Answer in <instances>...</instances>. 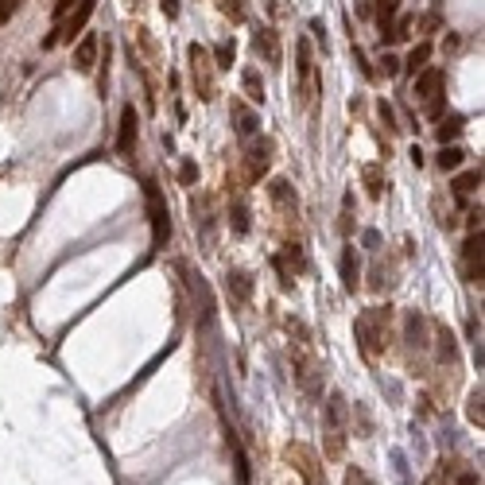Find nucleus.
Returning <instances> with one entry per match:
<instances>
[{"label": "nucleus", "mask_w": 485, "mask_h": 485, "mask_svg": "<svg viewBox=\"0 0 485 485\" xmlns=\"http://www.w3.org/2000/svg\"><path fill=\"white\" fill-rule=\"evenodd\" d=\"M346 431H350V404H346L342 392H330L327 404H322V439H327V458L338 462L346 451Z\"/></svg>", "instance_id": "1"}, {"label": "nucleus", "mask_w": 485, "mask_h": 485, "mask_svg": "<svg viewBox=\"0 0 485 485\" xmlns=\"http://www.w3.org/2000/svg\"><path fill=\"white\" fill-rule=\"evenodd\" d=\"M353 334H357V346H361V357L365 361H376L388 346V307H369L357 315L353 322Z\"/></svg>", "instance_id": "2"}, {"label": "nucleus", "mask_w": 485, "mask_h": 485, "mask_svg": "<svg viewBox=\"0 0 485 485\" xmlns=\"http://www.w3.org/2000/svg\"><path fill=\"white\" fill-rule=\"evenodd\" d=\"M446 74L439 67H423L416 74V101L423 105V113L427 117H443V105H446Z\"/></svg>", "instance_id": "3"}, {"label": "nucleus", "mask_w": 485, "mask_h": 485, "mask_svg": "<svg viewBox=\"0 0 485 485\" xmlns=\"http://www.w3.org/2000/svg\"><path fill=\"white\" fill-rule=\"evenodd\" d=\"M144 198H148V214H151V249H168L171 241V210L163 202L156 179H144Z\"/></svg>", "instance_id": "4"}, {"label": "nucleus", "mask_w": 485, "mask_h": 485, "mask_svg": "<svg viewBox=\"0 0 485 485\" xmlns=\"http://www.w3.org/2000/svg\"><path fill=\"white\" fill-rule=\"evenodd\" d=\"M292 369H295V385L303 388V396H307V400H322V365H318V357L307 350V342H295Z\"/></svg>", "instance_id": "5"}, {"label": "nucleus", "mask_w": 485, "mask_h": 485, "mask_svg": "<svg viewBox=\"0 0 485 485\" xmlns=\"http://www.w3.org/2000/svg\"><path fill=\"white\" fill-rule=\"evenodd\" d=\"M186 67H191V86L202 101H214L218 93V82H214V59H210V50L202 43H191L186 47Z\"/></svg>", "instance_id": "6"}, {"label": "nucleus", "mask_w": 485, "mask_h": 485, "mask_svg": "<svg viewBox=\"0 0 485 485\" xmlns=\"http://www.w3.org/2000/svg\"><path fill=\"white\" fill-rule=\"evenodd\" d=\"M93 8H97V0H78L74 8L62 16V24H59V32H50L47 39H43V47H55V43H74L78 35L86 32V24H90V16H93Z\"/></svg>", "instance_id": "7"}, {"label": "nucleus", "mask_w": 485, "mask_h": 485, "mask_svg": "<svg viewBox=\"0 0 485 485\" xmlns=\"http://www.w3.org/2000/svg\"><path fill=\"white\" fill-rule=\"evenodd\" d=\"M295 74H299V101L310 105L318 93V82H315V59H310V43L299 39L295 43Z\"/></svg>", "instance_id": "8"}, {"label": "nucleus", "mask_w": 485, "mask_h": 485, "mask_svg": "<svg viewBox=\"0 0 485 485\" xmlns=\"http://www.w3.org/2000/svg\"><path fill=\"white\" fill-rule=\"evenodd\" d=\"M481 229H474V233L466 237V241H462V276L470 280V284H477L481 287V260H485V252H481Z\"/></svg>", "instance_id": "9"}, {"label": "nucleus", "mask_w": 485, "mask_h": 485, "mask_svg": "<svg viewBox=\"0 0 485 485\" xmlns=\"http://www.w3.org/2000/svg\"><path fill=\"white\" fill-rule=\"evenodd\" d=\"M268 163H272V140L260 136V140H252L249 151H245V179H249V183H260V179L268 175Z\"/></svg>", "instance_id": "10"}, {"label": "nucleus", "mask_w": 485, "mask_h": 485, "mask_svg": "<svg viewBox=\"0 0 485 485\" xmlns=\"http://www.w3.org/2000/svg\"><path fill=\"white\" fill-rule=\"evenodd\" d=\"M427 330H431V322H427L419 310H408V318H404V342H408L411 357H423V353H427V346H431Z\"/></svg>", "instance_id": "11"}, {"label": "nucleus", "mask_w": 485, "mask_h": 485, "mask_svg": "<svg viewBox=\"0 0 485 485\" xmlns=\"http://www.w3.org/2000/svg\"><path fill=\"white\" fill-rule=\"evenodd\" d=\"M252 50H257V55L268 62V67H280V62H284L280 35H276V27H268V24H260L257 32H252Z\"/></svg>", "instance_id": "12"}, {"label": "nucleus", "mask_w": 485, "mask_h": 485, "mask_svg": "<svg viewBox=\"0 0 485 485\" xmlns=\"http://www.w3.org/2000/svg\"><path fill=\"white\" fill-rule=\"evenodd\" d=\"M268 198L276 202V210L284 214V218H299V194H295V186L287 183V179H272L268 183Z\"/></svg>", "instance_id": "13"}, {"label": "nucleus", "mask_w": 485, "mask_h": 485, "mask_svg": "<svg viewBox=\"0 0 485 485\" xmlns=\"http://www.w3.org/2000/svg\"><path fill=\"white\" fill-rule=\"evenodd\" d=\"M136 136H140V117H136V105L128 101L125 109H121V128H117V151L132 156L136 148Z\"/></svg>", "instance_id": "14"}, {"label": "nucleus", "mask_w": 485, "mask_h": 485, "mask_svg": "<svg viewBox=\"0 0 485 485\" xmlns=\"http://www.w3.org/2000/svg\"><path fill=\"white\" fill-rule=\"evenodd\" d=\"M191 214H194V229H202V241L214 245V198L210 194H198V198H191Z\"/></svg>", "instance_id": "15"}, {"label": "nucleus", "mask_w": 485, "mask_h": 485, "mask_svg": "<svg viewBox=\"0 0 485 485\" xmlns=\"http://www.w3.org/2000/svg\"><path fill=\"white\" fill-rule=\"evenodd\" d=\"M229 117H233V128H237V136H245V140H252V136L260 132V117L245 105V101H229Z\"/></svg>", "instance_id": "16"}, {"label": "nucleus", "mask_w": 485, "mask_h": 485, "mask_svg": "<svg viewBox=\"0 0 485 485\" xmlns=\"http://www.w3.org/2000/svg\"><path fill=\"white\" fill-rule=\"evenodd\" d=\"M338 268H342V287L353 295V292L361 287V257H357V249H353L350 241H346V249H342V260H338Z\"/></svg>", "instance_id": "17"}, {"label": "nucleus", "mask_w": 485, "mask_h": 485, "mask_svg": "<svg viewBox=\"0 0 485 485\" xmlns=\"http://www.w3.org/2000/svg\"><path fill=\"white\" fill-rule=\"evenodd\" d=\"M226 292H229V299H233L237 307H245V303L252 299V276L245 272V268H229L226 272Z\"/></svg>", "instance_id": "18"}, {"label": "nucleus", "mask_w": 485, "mask_h": 485, "mask_svg": "<svg viewBox=\"0 0 485 485\" xmlns=\"http://www.w3.org/2000/svg\"><path fill=\"white\" fill-rule=\"evenodd\" d=\"M97 50H101V39L93 32H82V39H78V47H74V70L90 74L93 62H97Z\"/></svg>", "instance_id": "19"}, {"label": "nucleus", "mask_w": 485, "mask_h": 485, "mask_svg": "<svg viewBox=\"0 0 485 485\" xmlns=\"http://www.w3.org/2000/svg\"><path fill=\"white\" fill-rule=\"evenodd\" d=\"M427 62H431V43H427V39H419L416 47L408 50V59H400V70H404V74H411V78H416L419 70L427 67Z\"/></svg>", "instance_id": "20"}, {"label": "nucleus", "mask_w": 485, "mask_h": 485, "mask_svg": "<svg viewBox=\"0 0 485 485\" xmlns=\"http://www.w3.org/2000/svg\"><path fill=\"white\" fill-rule=\"evenodd\" d=\"M226 443L233 446V462H237V485H249L252 474H249V454H245V446L237 443V431L226 423Z\"/></svg>", "instance_id": "21"}, {"label": "nucleus", "mask_w": 485, "mask_h": 485, "mask_svg": "<svg viewBox=\"0 0 485 485\" xmlns=\"http://www.w3.org/2000/svg\"><path fill=\"white\" fill-rule=\"evenodd\" d=\"M226 218H229V229H233V233L237 237H245V233H249V229H252V214H249V202H245V198H233V202H229V214H226Z\"/></svg>", "instance_id": "22"}, {"label": "nucleus", "mask_w": 485, "mask_h": 485, "mask_svg": "<svg viewBox=\"0 0 485 485\" xmlns=\"http://www.w3.org/2000/svg\"><path fill=\"white\" fill-rule=\"evenodd\" d=\"M241 86H245V97L257 101V105H264V78H260L257 67H245L241 70Z\"/></svg>", "instance_id": "23"}, {"label": "nucleus", "mask_w": 485, "mask_h": 485, "mask_svg": "<svg viewBox=\"0 0 485 485\" xmlns=\"http://www.w3.org/2000/svg\"><path fill=\"white\" fill-rule=\"evenodd\" d=\"M396 12H400V0H376L373 16H376V32H381V39L388 35V27H392Z\"/></svg>", "instance_id": "24"}, {"label": "nucleus", "mask_w": 485, "mask_h": 485, "mask_svg": "<svg viewBox=\"0 0 485 485\" xmlns=\"http://www.w3.org/2000/svg\"><path fill=\"white\" fill-rule=\"evenodd\" d=\"M466 419L474 427H485V388L481 385L470 388V396H466Z\"/></svg>", "instance_id": "25"}, {"label": "nucleus", "mask_w": 485, "mask_h": 485, "mask_svg": "<svg viewBox=\"0 0 485 485\" xmlns=\"http://www.w3.org/2000/svg\"><path fill=\"white\" fill-rule=\"evenodd\" d=\"M477 186H481V168H474V171H462V175L454 179V186H451V191H454V198H458V202H466L470 194L477 191Z\"/></svg>", "instance_id": "26"}, {"label": "nucleus", "mask_w": 485, "mask_h": 485, "mask_svg": "<svg viewBox=\"0 0 485 485\" xmlns=\"http://www.w3.org/2000/svg\"><path fill=\"white\" fill-rule=\"evenodd\" d=\"M272 260H276L280 268H287L292 276H295V272H307V257H303L299 245H284V252H280V257H272Z\"/></svg>", "instance_id": "27"}, {"label": "nucleus", "mask_w": 485, "mask_h": 485, "mask_svg": "<svg viewBox=\"0 0 485 485\" xmlns=\"http://www.w3.org/2000/svg\"><path fill=\"white\" fill-rule=\"evenodd\" d=\"M462 159H466V151L458 148V144H443V148H439V156H435V163L443 171H458L462 168Z\"/></svg>", "instance_id": "28"}, {"label": "nucleus", "mask_w": 485, "mask_h": 485, "mask_svg": "<svg viewBox=\"0 0 485 485\" xmlns=\"http://www.w3.org/2000/svg\"><path fill=\"white\" fill-rule=\"evenodd\" d=\"M431 330H435V350H439V361H443V365H446V361H454V334L443 327V322H435Z\"/></svg>", "instance_id": "29"}, {"label": "nucleus", "mask_w": 485, "mask_h": 485, "mask_svg": "<svg viewBox=\"0 0 485 485\" xmlns=\"http://www.w3.org/2000/svg\"><path fill=\"white\" fill-rule=\"evenodd\" d=\"M218 8L229 16V24H245L252 12V0H218Z\"/></svg>", "instance_id": "30"}, {"label": "nucleus", "mask_w": 485, "mask_h": 485, "mask_svg": "<svg viewBox=\"0 0 485 485\" xmlns=\"http://www.w3.org/2000/svg\"><path fill=\"white\" fill-rule=\"evenodd\" d=\"M373 292H385V287H392V264H385V260H376V268H373Z\"/></svg>", "instance_id": "31"}, {"label": "nucleus", "mask_w": 485, "mask_h": 485, "mask_svg": "<svg viewBox=\"0 0 485 485\" xmlns=\"http://www.w3.org/2000/svg\"><path fill=\"white\" fill-rule=\"evenodd\" d=\"M462 132V117H443L435 125V136H439V144H446V140H454V136Z\"/></svg>", "instance_id": "32"}, {"label": "nucleus", "mask_w": 485, "mask_h": 485, "mask_svg": "<svg viewBox=\"0 0 485 485\" xmlns=\"http://www.w3.org/2000/svg\"><path fill=\"white\" fill-rule=\"evenodd\" d=\"M233 55H237L233 39H221L218 47H214V67H233Z\"/></svg>", "instance_id": "33"}, {"label": "nucleus", "mask_w": 485, "mask_h": 485, "mask_svg": "<svg viewBox=\"0 0 485 485\" xmlns=\"http://www.w3.org/2000/svg\"><path fill=\"white\" fill-rule=\"evenodd\" d=\"M338 233L350 237L353 233V194H346L342 198V218H338Z\"/></svg>", "instance_id": "34"}, {"label": "nucleus", "mask_w": 485, "mask_h": 485, "mask_svg": "<svg viewBox=\"0 0 485 485\" xmlns=\"http://www.w3.org/2000/svg\"><path fill=\"white\" fill-rule=\"evenodd\" d=\"M451 477H454V470H451V462H439L431 474H427V481L423 485H451Z\"/></svg>", "instance_id": "35"}, {"label": "nucleus", "mask_w": 485, "mask_h": 485, "mask_svg": "<svg viewBox=\"0 0 485 485\" xmlns=\"http://www.w3.org/2000/svg\"><path fill=\"white\" fill-rule=\"evenodd\" d=\"M365 186H369V198H381L385 194V179L376 168H365Z\"/></svg>", "instance_id": "36"}, {"label": "nucleus", "mask_w": 485, "mask_h": 485, "mask_svg": "<svg viewBox=\"0 0 485 485\" xmlns=\"http://www.w3.org/2000/svg\"><path fill=\"white\" fill-rule=\"evenodd\" d=\"M350 55H353V62H357V70H361V74H365L369 82H373V78H376V70L369 67V59H365V50H361V43H350Z\"/></svg>", "instance_id": "37"}, {"label": "nucleus", "mask_w": 485, "mask_h": 485, "mask_svg": "<svg viewBox=\"0 0 485 485\" xmlns=\"http://www.w3.org/2000/svg\"><path fill=\"white\" fill-rule=\"evenodd\" d=\"M179 183H183V186L198 183V163H194V159H183V168H179Z\"/></svg>", "instance_id": "38"}, {"label": "nucleus", "mask_w": 485, "mask_h": 485, "mask_svg": "<svg viewBox=\"0 0 485 485\" xmlns=\"http://www.w3.org/2000/svg\"><path fill=\"white\" fill-rule=\"evenodd\" d=\"M342 485H373V477H369L361 466H350V470H346V477H342Z\"/></svg>", "instance_id": "39"}, {"label": "nucleus", "mask_w": 485, "mask_h": 485, "mask_svg": "<svg viewBox=\"0 0 485 485\" xmlns=\"http://www.w3.org/2000/svg\"><path fill=\"white\" fill-rule=\"evenodd\" d=\"M381 74H385V78H396V74H400V59H396L392 50H385V55H381Z\"/></svg>", "instance_id": "40"}, {"label": "nucleus", "mask_w": 485, "mask_h": 485, "mask_svg": "<svg viewBox=\"0 0 485 485\" xmlns=\"http://www.w3.org/2000/svg\"><path fill=\"white\" fill-rule=\"evenodd\" d=\"M20 4H24V0H0V27H4L12 16H16V12H20Z\"/></svg>", "instance_id": "41"}, {"label": "nucleus", "mask_w": 485, "mask_h": 485, "mask_svg": "<svg viewBox=\"0 0 485 485\" xmlns=\"http://www.w3.org/2000/svg\"><path fill=\"white\" fill-rule=\"evenodd\" d=\"M376 113H381V121H385V125L392 128V132L400 128V125H396V113H392V105H388V101H381V105H376Z\"/></svg>", "instance_id": "42"}, {"label": "nucleus", "mask_w": 485, "mask_h": 485, "mask_svg": "<svg viewBox=\"0 0 485 485\" xmlns=\"http://www.w3.org/2000/svg\"><path fill=\"white\" fill-rule=\"evenodd\" d=\"M159 8H163L168 20H179V0H159Z\"/></svg>", "instance_id": "43"}, {"label": "nucleus", "mask_w": 485, "mask_h": 485, "mask_svg": "<svg viewBox=\"0 0 485 485\" xmlns=\"http://www.w3.org/2000/svg\"><path fill=\"white\" fill-rule=\"evenodd\" d=\"M466 226H470V233H474V229H481V206H474L466 214Z\"/></svg>", "instance_id": "44"}, {"label": "nucleus", "mask_w": 485, "mask_h": 485, "mask_svg": "<svg viewBox=\"0 0 485 485\" xmlns=\"http://www.w3.org/2000/svg\"><path fill=\"white\" fill-rule=\"evenodd\" d=\"M74 4H78V0H55V20H62L70 8H74Z\"/></svg>", "instance_id": "45"}, {"label": "nucleus", "mask_w": 485, "mask_h": 485, "mask_svg": "<svg viewBox=\"0 0 485 485\" xmlns=\"http://www.w3.org/2000/svg\"><path fill=\"white\" fill-rule=\"evenodd\" d=\"M458 485H481V474H474V470H462V474H458Z\"/></svg>", "instance_id": "46"}, {"label": "nucleus", "mask_w": 485, "mask_h": 485, "mask_svg": "<svg viewBox=\"0 0 485 485\" xmlns=\"http://www.w3.org/2000/svg\"><path fill=\"white\" fill-rule=\"evenodd\" d=\"M365 245H369V249H381V233H376V229H369V233H365Z\"/></svg>", "instance_id": "47"}]
</instances>
